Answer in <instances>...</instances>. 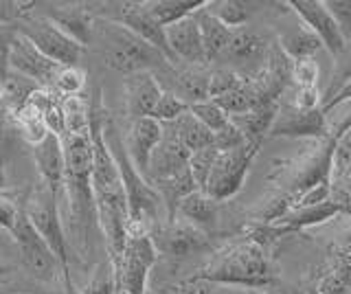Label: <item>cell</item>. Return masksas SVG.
<instances>
[{"mask_svg": "<svg viewBox=\"0 0 351 294\" xmlns=\"http://www.w3.org/2000/svg\"><path fill=\"white\" fill-rule=\"evenodd\" d=\"M106 110L101 106V93H95L93 101L88 103V130H90L93 143V169H90V187L97 213V226L101 228L106 246L110 250V261L117 264V259L123 253L128 239V200L121 182L114 158L104 143L101 127L106 121Z\"/></svg>", "mask_w": 351, "mask_h": 294, "instance_id": "6da1fadb", "label": "cell"}, {"mask_svg": "<svg viewBox=\"0 0 351 294\" xmlns=\"http://www.w3.org/2000/svg\"><path fill=\"white\" fill-rule=\"evenodd\" d=\"M64 147V182L66 206H60L62 226L69 248L84 257L90 250V231L97 224L90 169H93V143L90 130L86 134H60Z\"/></svg>", "mask_w": 351, "mask_h": 294, "instance_id": "7a4b0ae2", "label": "cell"}, {"mask_svg": "<svg viewBox=\"0 0 351 294\" xmlns=\"http://www.w3.org/2000/svg\"><path fill=\"white\" fill-rule=\"evenodd\" d=\"M101 134L110 156L114 158L121 182H123V191L128 200V235H149V226L156 220V213L162 204L158 193L145 180V176L132 165V160L128 158V151L123 147V134L119 132L117 123L110 117H106Z\"/></svg>", "mask_w": 351, "mask_h": 294, "instance_id": "3957f363", "label": "cell"}, {"mask_svg": "<svg viewBox=\"0 0 351 294\" xmlns=\"http://www.w3.org/2000/svg\"><path fill=\"white\" fill-rule=\"evenodd\" d=\"M197 277L213 286L268 288L274 283V270L266 248L246 239L215 253Z\"/></svg>", "mask_w": 351, "mask_h": 294, "instance_id": "277c9868", "label": "cell"}, {"mask_svg": "<svg viewBox=\"0 0 351 294\" xmlns=\"http://www.w3.org/2000/svg\"><path fill=\"white\" fill-rule=\"evenodd\" d=\"M90 45H97L99 53L104 56V62L119 73H154L156 69L165 71L171 66V62L158 49H154L125 27L104 18H95Z\"/></svg>", "mask_w": 351, "mask_h": 294, "instance_id": "5b68a950", "label": "cell"}, {"mask_svg": "<svg viewBox=\"0 0 351 294\" xmlns=\"http://www.w3.org/2000/svg\"><path fill=\"white\" fill-rule=\"evenodd\" d=\"M58 198H60V193H53L47 184L40 182L38 187L33 189V193L29 195L27 204L22 206V211H25L31 226L36 228V233L44 239V244L49 246V250L55 255V259H58V264L62 266L66 288L73 290L69 242H66V233L62 226Z\"/></svg>", "mask_w": 351, "mask_h": 294, "instance_id": "8992f818", "label": "cell"}, {"mask_svg": "<svg viewBox=\"0 0 351 294\" xmlns=\"http://www.w3.org/2000/svg\"><path fill=\"white\" fill-rule=\"evenodd\" d=\"M259 140H244V143L233 149L217 151L202 193H206L215 202H224L237 195L241 187H244L252 160L259 154Z\"/></svg>", "mask_w": 351, "mask_h": 294, "instance_id": "52a82bcc", "label": "cell"}, {"mask_svg": "<svg viewBox=\"0 0 351 294\" xmlns=\"http://www.w3.org/2000/svg\"><path fill=\"white\" fill-rule=\"evenodd\" d=\"M14 27L22 38H27L31 45L42 53V56H47L55 64H60L62 69L80 66L86 49L82 45H77L71 36H66L62 29L55 27L49 18H44L42 14L29 12L27 16H22Z\"/></svg>", "mask_w": 351, "mask_h": 294, "instance_id": "ba28073f", "label": "cell"}, {"mask_svg": "<svg viewBox=\"0 0 351 294\" xmlns=\"http://www.w3.org/2000/svg\"><path fill=\"white\" fill-rule=\"evenodd\" d=\"M156 250L149 235H128L123 253L117 259V281L121 294H145L149 270L156 264Z\"/></svg>", "mask_w": 351, "mask_h": 294, "instance_id": "9c48e42d", "label": "cell"}, {"mask_svg": "<svg viewBox=\"0 0 351 294\" xmlns=\"http://www.w3.org/2000/svg\"><path fill=\"white\" fill-rule=\"evenodd\" d=\"M11 235H14L16 244L20 248V257L25 261V266L42 281H58L60 277L64 279L62 266L58 264V259L49 250V246L44 244V239L36 233V228L31 226L27 220L22 206L18 209L14 228H11Z\"/></svg>", "mask_w": 351, "mask_h": 294, "instance_id": "30bf717a", "label": "cell"}, {"mask_svg": "<svg viewBox=\"0 0 351 294\" xmlns=\"http://www.w3.org/2000/svg\"><path fill=\"white\" fill-rule=\"evenodd\" d=\"M60 69H62L60 64H55L47 56H42L27 38H22L16 31V38L11 42L9 58H7V71L33 82L38 88L53 90V82L58 77Z\"/></svg>", "mask_w": 351, "mask_h": 294, "instance_id": "8fae6325", "label": "cell"}, {"mask_svg": "<svg viewBox=\"0 0 351 294\" xmlns=\"http://www.w3.org/2000/svg\"><path fill=\"white\" fill-rule=\"evenodd\" d=\"M288 7H292V12L301 18V25H305L312 31L316 40L321 42V47L327 49L329 56L332 58L345 56L349 42L340 34L334 18L325 9L323 0H290Z\"/></svg>", "mask_w": 351, "mask_h": 294, "instance_id": "7c38bea8", "label": "cell"}, {"mask_svg": "<svg viewBox=\"0 0 351 294\" xmlns=\"http://www.w3.org/2000/svg\"><path fill=\"white\" fill-rule=\"evenodd\" d=\"M152 239V246L156 250V255H167V257H186L193 253H202L211 242H208V235L200 228H195L186 220H167L165 226H158Z\"/></svg>", "mask_w": 351, "mask_h": 294, "instance_id": "4fadbf2b", "label": "cell"}, {"mask_svg": "<svg viewBox=\"0 0 351 294\" xmlns=\"http://www.w3.org/2000/svg\"><path fill=\"white\" fill-rule=\"evenodd\" d=\"M268 136L312 138V140L325 138L329 136L325 112L321 108H316V110H296L292 106L279 103V112L274 117V123Z\"/></svg>", "mask_w": 351, "mask_h": 294, "instance_id": "5bb4252c", "label": "cell"}, {"mask_svg": "<svg viewBox=\"0 0 351 294\" xmlns=\"http://www.w3.org/2000/svg\"><path fill=\"white\" fill-rule=\"evenodd\" d=\"M189 151L178 140V136L173 134V130L162 123V138L160 143L154 147L147 165V182H160L165 178H171L176 173H180L189 165Z\"/></svg>", "mask_w": 351, "mask_h": 294, "instance_id": "9a60e30c", "label": "cell"}, {"mask_svg": "<svg viewBox=\"0 0 351 294\" xmlns=\"http://www.w3.org/2000/svg\"><path fill=\"white\" fill-rule=\"evenodd\" d=\"M165 42L171 53V60L186 62L189 66H204V49L200 40V29L195 23V14L189 18H182L178 23L165 27Z\"/></svg>", "mask_w": 351, "mask_h": 294, "instance_id": "2e32d148", "label": "cell"}, {"mask_svg": "<svg viewBox=\"0 0 351 294\" xmlns=\"http://www.w3.org/2000/svg\"><path fill=\"white\" fill-rule=\"evenodd\" d=\"M160 138H162V123H158L156 119H152V117L134 119L128 130V134L123 138V147L128 151V158L132 160V165H134L143 176H147L149 156L154 147L160 143Z\"/></svg>", "mask_w": 351, "mask_h": 294, "instance_id": "e0dca14e", "label": "cell"}, {"mask_svg": "<svg viewBox=\"0 0 351 294\" xmlns=\"http://www.w3.org/2000/svg\"><path fill=\"white\" fill-rule=\"evenodd\" d=\"M44 18H49L51 23L62 29L66 36H71L77 45H90L93 38V25L95 16L90 12V5L86 3H66V5H49L47 12L42 14Z\"/></svg>", "mask_w": 351, "mask_h": 294, "instance_id": "ac0fdd59", "label": "cell"}, {"mask_svg": "<svg viewBox=\"0 0 351 294\" xmlns=\"http://www.w3.org/2000/svg\"><path fill=\"white\" fill-rule=\"evenodd\" d=\"M349 209L345 206L336 204L334 200H325L321 204H314V206H292L283 215H279L277 220L270 222L268 226L274 231V235L281 237V235H288L294 231H303L307 226H316V224H323L327 220H332L334 215L338 213H347Z\"/></svg>", "mask_w": 351, "mask_h": 294, "instance_id": "d6986e66", "label": "cell"}, {"mask_svg": "<svg viewBox=\"0 0 351 294\" xmlns=\"http://www.w3.org/2000/svg\"><path fill=\"white\" fill-rule=\"evenodd\" d=\"M31 156L40 171V182L53 193H60L64 182V147L58 134L49 132L40 143L31 145Z\"/></svg>", "mask_w": 351, "mask_h": 294, "instance_id": "ffe728a7", "label": "cell"}, {"mask_svg": "<svg viewBox=\"0 0 351 294\" xmlns=\"http://www.w3.org/2000/svg\"><path fill=\"white\" fill-rule=\"evenodd\" d=\"M162 90L165 88L160 86V79L149 71L130 75L125 82V110L132 121L149 117Z\"/></svg>", "mask_w": 351, "mask_h": 294, "instance_id": "44dd1931", "label": "cell"}, {"mask_svg": "<svg viewBox=\"0 0 351 294\" xmlns=\"http://www.w3.org/2000/svg\"><path fill=\"white\" fill-rule=\"evenodd\" d=\"M217 204L215 200L208 198L202 191H191L189 195L178 202L176 206V213H178L182 220H186L189 224H193L195 228H200L208 235V231L215 226L217 222Z\"/></svg>", "mask_w": 351, "mask_h": 294, "instance_id": "7402d4cb", "label": "cell"}, {"mask_svg": "<svg viewBox=\"0 0 351 294\" xmlns=\"http://www.w3.org/2000/svg\"><path fill=\"white\" fill-rule=\"evenodd\" d=\"M279 103L281 101L261 103V106L252 108V110H248L244 114L228 117V119L246 140H259L261 143L263 136L270 132V127L274 123V117H277V112H279Z\"/></svg>", "mask_w": 351, "mask_h": 294, "instance_id": "603a6c76", "label": "cell"}, {"mask_svg": "<svg viewBox=\"0 0 351 294\" xmlns=\"http://www.w3.org/2000/svg\"><path fill=\"white\" fill-rule=\"evenodd\" d=\"M171 79H173L176 90H169V93L178 97V99L184 101L186 106L208 99V71H206V66H189V69L176 71V73H171Z\"/></svg>", "mask_w": 351, "mask_h": 294, "instance_id": "cb8c5ba5", "label": "cell"}, {"mask_svg": "<svg viewBox=\"0 0 351 294\" xmlns=\"http://www.w3.org/2000/svg\"><path fill=\"white\" fill-rule=\"evenodd\" d=\"M206 3L208 0H143L147 16L160 29L178 23L182 18L193 16L202 7H206Z\"/></svg>", "mask_w": 351, "mask_h": 294, "instance_id": "d4e9b609", "label": "cell"}, {"mask_svg": "<svg viewBox=\"0 0 351 294\" xmlns=\"http://www.w3.org/2000/svg\"><path fill=\"white\" fill-rule=\"evenodd\" d=\"M268 45L257 31H250V29H235L230 34V40L226 49L222 51V56L217 60H230V62H252V60H259L261 56H266Z\"/></svg>", "mask_w": 351, "mask_h": 294, "instance_id": "484cf974", "label": "cell"}, {"mask_svg": "<svg viewBox=\"0 0 351 294\" xmlns=\"http://www.w3.org/2000/svg\"><path fill=\"white\" fill-rule=\"evenodd\" d=\"M195 23L200 29V40H202V49H204V60L213 62L222 56V51L226 49L228 40H230V31L224 27L219 20H215L211 14H206V9L202 7L200 12H195Z\"/></svg>", "mask_w": 351, "mask_h": 294, "instance_id": "4316f807", "label": "cell"}, {"mask_svg": "<svg viewBox=\"0 0 351 294\" xmlns=\"http://www.w3.org/2000/svg\"><path fill=\"white\" fill-rule=\"evenodd\" d=\"M173 134L178 136L180 143L186 147V151H197V149H204V147H211L213 145V134L208 132V130L197 121L195 117L189 114V110H186L182 117H178L176 121L167 123Z\"/></svg>", "mask_w": 351, "mask_h": 294, "instance_id": "83f0119b", "label": "cell"}, {"mask_svg": "<svg viewBox=\"0 0 351 294\" xmlns=\"http://www.w3.org/2000/svg\"><path fill=\"white\" fill-rule=\"evenodd\" d=\"M277 47L292 62H296V60H310V58H314L316 51L321 49V42L316 40V36L305 25H299V27L290 29L288 34H283L279 38V42H277Z\"/></svg>", "mask_w": 351, "mask_h": 294, "instance_id": "f1b7e54d", "label": "cell"}, {"mask_svg": "<svg viewBox=\"0 0 351 294\" xmlns=\"http://www.w3.org/2000/svg\"><path fill=\"white\" fill-rule=\"evenodd\" d=\"M62 112V134H86L88 132V101L77 97H62L60 99Z\"/></svg>", "mask_w": 351, "mask_h": 294, "instance_id": "f546056e", "label": "cell"}, {"mask_svg": "<svg viewBox=\"0 0 351 294\" xmlns=\"http://www.w3.org/2000/svg\"><path fill=\"white\" fill-rule=\"evenodd\" d=\"M204 9H206V14H211L230 31L244 27L250 16L248 7L244 3H239V0H208Z\"/></svg>", "mask_w": 351, "mask_h": 294, "instance_id": "4dcf8cb0", "label": "cell"}, {"mask_svg": "<svg viewBox=\"0 0 351 294\" xmlns=\"http://www.w3.org/2000/svg\"><path fill=\"white\" fill-rule=\"evenodd\" d=\"M14 121L20 130L22 138H25L29 145L40 143V140L49 134V127H47V121H44V117L29 106L18 108V110L14 112Z\"/></svg>", "mask_w": 351, "mask_h": 294, "instance_id": "1f68e13d", "label": "cell"}, {"mask_svg": "<svg viewBox=\"0 0 351 294\" xmlns=\"http://www.w3.org/2000/svg\"><path fill=\"white\" fill-rule=\"evenodd\" d=\"M80 294H119L117 268L110 261V257L101 261V264H97L90 279H88L84 290H80Z\"/></svg>", "mask_w": 351, "mask_h": 294, "instance_id": "d6a6232c", "label": "cell"}, {"mask_svg": "<svg viewBox=\"0 0 351 294\" xmlns=\"http://www.w3.org/2000/svg\"><path fill=\"white\" fill-rule=\"evenodd\" d=\"M189 114L195 117L197 121H200L211 134L219 132V130H224L230 123V119L226 117V112L222 110V108H217L211 99L191 103L189 106Z\"/></svg>", "mask_w": 351, "mask_h": 294, "instance_id": "836d02e7", "label": "cell"}, {"mask_svg": "<svg viewBox=\"0 0 351 294\" xmlns=\"http://www.w3.org/2000/svg\"><path fill=\"white\" fill-rule=\"evenodd\" d=\"M86 86V73L80 66L60 69L58 77L53 82V93L60 97H77Z\"/></svg>", "mask_w": 351, "mask_h": 294, "instance_id": "e575fe53", "label": "cell"}, {"mask_svg": "<svg viewBox=\"0 0 351 294\" xmlns=\"http://www.w3.org/2000/svg\"><path fill=\"white\" fill-rule=\"evenodd\" d=\"M215 156H217V149L213 145L204 147V149H197V151H191L189 165H186V167H189V173H191V178L195 182L197 191L204 189V182H206L208 171H211V165H213Z\"/></svg>", "mask_w": 351, "mask_h": 294, "instance_id": "d590c367", "label": "cell"}, {"mask_svg": "<svg viewBox=\"0 0 351 294\" xmlns=\"http://www.w3.org/2000/svg\"><path fill=\"white\" fill-rule=\"evenodd\" d=\"M186 110H189V106H186L184 101H180L178 97L171 95L169 90H162V95L158 97V101H156V106H154L149 117L156 119L158 123H171L178 117H182Z\"/></svg>", "mask_w": 351, "mask_h": 294, "instance_id": "8d00e7d4", "label": "cell"}, {"mask_svg": "<svg viewBox=\"0 0 351 294\" xmlns=\"http://www.w3.org/2000/svg\"><path fill=\"white\" fill-rule=\"evenodd\" d=\"M241 82H244V75H237L228 69L208 71V99H215L219 95L235 90Z\"/></svg>", "mask_w": 351, "mask_h": 294, "instance_id": "74e56055", "label": "cell"}, {"mask_svg": "<svg viewBox=\"0 0 351 294\" xmlns=\"http://www.w3.org/2000/svg\"><path fill=\"white\" fill-rule=\"evenodd\" d=\"M290 82L296 88H318V64L314 58L292 62Z\"/></svg>", "mask_w": 351, "mask_h": 294, "instance_id": "f35d334b", "label": "cell"}, {"mask_svg": "<svg viewBox=\"0 0 351 294\" xmlns=\"http://www.w3.org/2000/svg\"><path fill=\"white\" fill-rule=\"evenodd\" d=\"M323 3L329 16L334 18L336 27L340 29V34L349 42L351 40V3H347V0H323Z\"/></svg>", "mask_w": 351, "mask_h": 294, "instance_id": "ab89813d", "label": "cell"}, {"mask_svg": "<svg viewBox=\"0 0 351 294\" xmlns=\"http://www.w3.org/2000/svg\"><path fill=\"white\" fill-rule=\"evenodd\" d=\"M36 3H18V0H0V25H16L22 16L33 12Z\"/></svg>", "mask_w": 351, "mask_h": 294, "instance_id": "60d3db41", "label": "cell"}, {"mask_svg": "<svg viewBox=\"0 0 351 294\" xmlns=\"http://www.w3.org/2000/svg\"><path fill=\"white\" fill-rule=\"evenodd\" d=\"M290 106L296 110H316L321 108V93L318 88H296Z\"/></svg>", "mask_w": 351, "mask_h": 294, "instance_id": "b9f144b4", "label": "cell"}, {"mask_svg": "<svg viewBox=\"0 0 351 294\" xmlns=\"http://www.w3.org/2000/svg\"><path fill=\"white\" fill-rule=\"evenodd\" d=\"M14 38H16L14 25H0V79H3L7 73V58H9V49Z\"/></svg>", "mask_w": 351, "mask_h": 294, "instance_id": "7bdbcfd3", "label": "cell"}, {"mask_svg": "<svg viewBox=\"0 0 351 294\" xmlns=\"http://www.w3.org/2000/svg\"><path fill=\"white\" fill-rule=\"evenodd\" d=\"M18 209L16 202L7 198V195L0 193V228L7 233H11V228H14V222H16V215H18Z\"/></svg>", "mask_w": 351, "mask_h": 294, "instance_id": "ee69618b", "label": "cell"}, {"mask_svg": "<svg viewBox=\"0 0 351 294\" xmlns=\"http://www.w3.org/2000/svg\"><path fill=\"white\" fill-rule=\"evenodd\" d=\"M206 294H272L266 288H239V286H215Z\"/></svg>", "mask_w": 351, "mask_h": 294, "instance_id": "f6af8a7d", "label": "cell"}, {"mask_svg": "<svg viewBox=\"0 0 351 294\" xmlns=\"http://www.w3.org/2000/svg\"><path fill=\"white\" fill-rule=\"evenodd\" d=\"M5 184V171H3V167H0V187Z\"/></svg>", "mask_w": 351, "mask_h": 294, "instance_id": "bcb514c9", "label": "cell"}, {"mask_svg": "<svg viewBox=\"0 0 351 294\" xmlns=\"http://www.w3.org/2000/svg\"><path fill=\"white\" fill-rule=\"evenodd\" d=\"M77 294H80V292H77Z\"/></svg>", "mask_w": 351, "mask_h": 294, "instance_id": "7dc6e473", "label": "cell"}]
</instances>
